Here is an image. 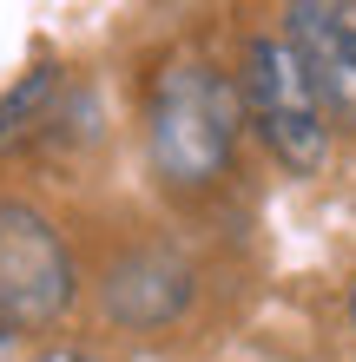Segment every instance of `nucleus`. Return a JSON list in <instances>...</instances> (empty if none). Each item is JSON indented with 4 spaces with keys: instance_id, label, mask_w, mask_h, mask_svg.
<instances>
[{
    "instance_id": "7ed1b4c3",
    "label": "nucleus",
    "mask_w": 356,
    "mask_h": 362,
    "mask_svg": "<svg viewBox=\"0 0 356 362\" xmlns=\"http://www.w3.org/2000/svg\"><path fill=\"white\" fill-rule=\"evenodd\" d=\"M73 303V264L59 230L33 204H0V316L13 329H47Z\"/></svg>"
},
{
    "instance_id": "39448f33",
    "label": "nucleus",
    "mask_w": 356,
    "mask_h": 362,
    "mask_svg": "<svg viewBox=\"0 0 356 362\" xmlns=\"http://www.w3.org/2000/svg\"><path fill=\"white\" fill-rule=\"evenodd\" d=\"M33 362H99V356H86V349H40Z\"/></svg>"
},
{
    "instance_id": "f257e3e1",
    "label": "nucleus",
    "mask_w": 356,
    "mask_h": 362,
    "mask_svg": "<svg viewBox=\"0 0 356 362\" xmlns=\"http://www.w3.org/2000/svg\"><path fill=\"white\" fill-rule=\"evenodd\" d=\"M238 112L244 99L231 93V79L198 66V59H172L152 93H145V139H152V165L172 185L198 191L212 185L238 152Z\"/></svg>"
},
{
    "instance_id": "20e7f679",
    "label": "nucleus",
    "mask_w": 356,
    "mask_h": 362,
    "mask_svg": "<svg viewBox=\"0 0 356 362\" xmlns=\"http://www.w3.org/2000/svg\"><path fill=\"white\" fill-rule=\"evenodd\" d=\"M284 20H290V47L304 53V66L330 105V125H356V7L297 0Z\"/></svg>"
},
{
    "instance_id": "f03ea898",
    "label": "nucleus",
    "mask_w": 356,
    "mask_h": 362,
    "mask_svg": "<svg viewBox=\"0 0 356 362\" xmlns=\"http://www.w3.org/2000/svg\"><path fill=\"white\" fill-rule=\"evenodd\" d=\"M238 99L258 139L277 152L290 172H317L330 158V105L310 79L304 53L290 40H270V33H251L244 40V73H238Z\"/></svg>"
},
{
    "instance_id": "423d86ee",
    "label": "nucleus",
    "mask_w": 356,
    "mask_h": 362,
    "mask_svg": "<svg viewBox=\"0 0 356 362\" xmlns=\"http://www.w3.org/2000/svg\"><path fill=\"white\" fill-rule=\"evenodd\" d=\"M7 343H13V323L0 316V362H7Z\"/></svg>"
},
{
    "instance_id": "0eeeda50",
    "label": "nucleus",
    "mask_w": 356,
    "mask_h": 362,
    "mask_svg": "<svg viewBox=\"0 0 356 362\" xmlns=\"http://www.w3.org/2000/svg\"><path fill=\"white\" fill-rule=\"evenodd\" d=\"M350 316H356V290H350Z\"/></svg>"
}]
</instances>
